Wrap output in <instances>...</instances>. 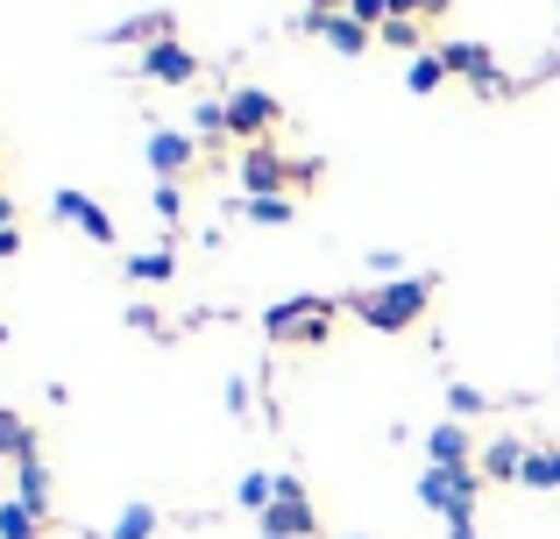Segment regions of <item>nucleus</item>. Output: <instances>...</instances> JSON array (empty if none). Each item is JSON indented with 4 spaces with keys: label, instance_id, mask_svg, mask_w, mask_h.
<instances>
[{
    "label": "nucleus",
    "instance_id": "nucleus-1",
    "mask_svg": "<svg viewBox=\"0 0 560 539\" xmlns=\"http://www.w3.org/2000/svg\"><path fill=\"white\" fill-rule=\"evenodd\" d=\"M425 305H433V277H390V284H376V291H348V313H355L362 327H376V333L419 327Z\"/></svg>",
    "mask_w": 560,
    "mask_h": 539
},
{
    "label": "nucleus",
    "instance_id": "nucleus-2",
    "mask_svg": "<svg viewBox=\"0 0 560 539\" xmlns=\"http://www.w3.org/2000/svg\"><path fill=\"white\" fill-rule=\"evenodd\" d=\"M334 313H341V298H327V291H299V298H284V305L262 313V333H270L277 348H327Z\"/></svg>",
    "mask_w": 560,
    "mask_h": 539
},
{
    "label": "nucleus",
    "instance_id": "nucleus-3",
    "mask_svg": "<svg viewBox=\"0 0 560 539\" xmlns=\"http://www.w3.org/2000/svg\"><path fill=\"white\" fill-rule=\"evenodd\" d=\"M234 178H242V199H291L313 185V164H291V156H277L270 142H256V150L234 164Z\"/></svg>",
    "mask_w": 560,
    "mask_h": 539
},
{
    "label": "nucleus",
    "instance_id": "nucleus-4",
    "mask_svg": "<svg viewBox=\"0 0 560 539\" xmlns=\"http://www.w3.org/2000/svg\"><path fill=\"white\" fill-rule=\"evenodd\" d=\"M476 490H482V469H425L419 476V504H433L440 518H476Z\"/></svg>",
    "mask_w": 560,
    "mask_h": 539
},
{
    "label": "nucleus",
    "instance_id": "nucleus-5",
    "mask_svg": "<svg viewBox=\"0 0 560 539\" xmlns=\"http://www.w3.org/2000/svg\"><path fill=\"white\" fill-rule=\"evenodd\" d=\"M319 532V512L305 497L299 476H277V504L262 512V539H313Z\"/></svg>",
    "mask_w": 560,
    "mask_h": 539
},
{
    "label": "nucleus",
    "instance_id": "nucleus-6",
    "mask_svg": "<svg viewBox=\"0 0 560 539\" xmlns=\"http://www.w3.org/2000/svg\"><path fill=\"white\" fill-rule=\"evenodd\" d=\"M277 121H284V107H277L262 85H234V93H228V136H248V150L270 142Z\"/></svg>",
    "mask_w": 560,
    "mask_h": 539
},
{
    "label": "nucleus",
    "instance_id": "nucleus-7",
    "mask_svg": "<svg viewBox=\"0 0 560 539\" xmlns=\"http://www.w3.org/2000/svg\"><path fill=\"white\" fill-rule=\"evenodd\" d=\"M142 156H150V171H156V178H164V185H178V178H185V171H191V164H199V142H191V136H185V128H171V121H156V128H150V136H142Z\"/></svg>",
    "mask_w": 560,
    "mask_h": 539
},
{
    "label": "nucleus",
    "instance_id": "nucleus-8",
    "mask_svg": "<svg viewBox=\"0 0 560 539\" xmlns=\"http://www.w3.org/2000/svg\"><path fill=\"white\" fill-rule=\"evenodd\" d=\"M136 71L150 85H185V79H199V57H191L178 36H164V43H150V50L136 57Z\"/></svg>",
    "mask_w": 560,
    "mask_h": 539
},
{
    "label": "nucleus",
    "instance_id": "nucleus-9",
    "mask_svg": "<svg viewBox=\"0 0 560 539\" xmlns=\"http://www.w3.org/2000/svg\"><path fill=\"white\" fill-rule=\"evenodd\" d=\"M305 36H319V43H334V50H341V57H362V50H370V28H362L355 22V14H305Z\"/></svg>",
    "mask_w": 560,
    "mask_h": 539
},
{
    "label": "nucleus",
    "instance_id": "nucleus-10",
    "mask_svg": "<svg viewBox=\"0 0 560 539\" xmlns=\"http://www.w3.org/2000/svg\"><path fill=\"white\" fill-rule=\"evenodd\" d=\"M50 207H57V221H71V227H79L85 242H100V249H107V242H114V221H107V213H100V207H93V199H85V192H57Z\"/></svg>",
    "mask_w": 560,
    "mask_h": 539
},
{
    "label": "nucleus",
    "instance_id": "nucleus-11",
    "mask_svg": "<svg viewBox=\"0 0 560 539\" xmlns=\"http://www.w3.org/2000/svg\"><path fill=\"white\" fill-rule=\"evenodd\" d=\"M425 455H433V469H476V447H468L462 419H440V426L425 433Z\"/></svg>",
    "mask_w": 560,
    "mask_h": 539
},
{
    "label": "nucleus",
    "instance_id": "nucleus-12",
    "mask_svg": "<svg viewBox=\"0 0 560 539\" xmlns=\"http://www.w3.org/2000/svg\"><path fill=\"white\" fill-rule=\"evenodd\" d=\"M525 461H533V447H518V441L504 433V441H490V447L476 455V469L490 476V483H518V476H525Z\"/></svg>",
    "mask_w": 560,
    "mask_h": 539
},
{
    "label": "nucleus",
    "instance_id": "nucleus-13",
    "mask_svg": "<svg viewBox=\"0 0 560 539\" xmlns=\"http://www.w3.org/2000/svg\"><path fill=\"white\" fill-rule=\"evenodd\" d=\"M14 497H22V504H36V512L50 518V469H43V455L14 461Z\"/></svg>",
    "mask_w": 560,
    "mask_h": 539
},
{
    "label": "nucleus",
    "instance_id": "nucleus-14",
    "mask_svg": "<svg viewBox=\"0 0 560 539\" xmlns=\"http://www.w3.org/2000/svg\"><path fill=\"white\" fill-rule=\"evenodd\" d=\"M43 526H50V518H43L36 504H22V497H0V539H43Z\"/></svg>",
    "mask_w": 560,
    "mask_h": 539
},
{
    "label": "nucleus",
    "instance_id": "nucleus-15",
    "mask_svg": "<svg viewBox=\"0 0 560 539\" xmlns=\"http://www.w3.org/2000/svg\"><path fill=\"white\" fill-rule=\"evenodd\" d=\"M405 85H411V93H440V85H447V65H440V50H419V57H411V65H405Z\"/></svg>",
    "mask_w": 560,
    "mask_h": 539
},
{
    "label": "nucleus",
    "instance_id": "nucleus-16",
    "mask_svg": "<svg viewBox=\"0 0 560 539\" xmlns=\"http://www.w3.org/2000/svg\"><path fill=\"white\" fill-rule=\"evenodd\" d=\"M0 455H8V461H28V455H36V433H28L22 412H0Z\"/></svg>",
    "mask_w": 560,
    "mask_h": 539
},
{
    "label": "nucleus",
    "instance_id": "nucleus-17",
    "mask_svg": "<svg viewBox=\"0 0 560 539\" xmlns=\"http://www.w3.org/2000/svg\"><path fill=\"white\" fill-rule=\"evenodd\" d=\"M164 36H171V14H142V22L107 28V43H142V50H150V43H164Z\"/></svg>",
    "mask_w": 560,
    "mask_h": 539
},
{
    "label": "nucleus",
    "instance_id": "nucleus-18",
    "mask_svg": "<svg viewBox=\"0 0 560 539\" xmlns=\"http://www.w3.org/2000/svg\"><path fill=\"white\" fill-rule=\"evenodd\" d=\"M128 277H136V284H171V277H178V256H171V249L128 256Z\"/></svg>",
    "mask_w": 560,
    "mask_h": 539
},
{
    "label": "nucleus",
    "instance_id": "nucleus-19",
    "mask_svg": "<svg viewBox=\"0 0 560 539\" xmlns=\"http://www.w3.org/2000/svg\"><path fill=\"white\" fill-rule=\"evenodd\" d=\"M518 483L525 490H560V447H533V461H525Z\"/></svg>",
    "mask_w": 560,
    "mask_h": 539
},
{
    "label": "nucleus",
    "instance_id": "nucleus-20",
    "mask_svg": "<svg viewBox=\"0 0 560 539\" xmlns=\"http://www.w3.org/2000/svg\"><path fill=\"white\" fill-rule=\"evenodd\" d=\"M291 213H299L291 199H242V221H256V227H284Z\"/></svg>",
    "mask_w": 560,
    "mask_h": 539
},
{
    "label": "nucleus",
    "instance_id": "nucleus-21",
    "mask_svg": "<svg viewBox=\"0 0 560 539\" xmlns=\"http://www.w3.org/2000/svg\"><path fill=\"white\" fill-rule=\"evenodd\" d=\"M150 532H156V512H150V504H128V512L114 518L107 539H150Z\"/></svg>",
    "mask_w": 560,
    "mask_h": 539
},
{
    "label": "nucleus",
    "instance_id": "nucleus-22",
    "mask_svg": "<svg viewBox=\"0 0 560 539\" xmlns=\"http://www.w3.org/2000/svg\"><path fill=\"white\" fill-rule=\"evenodd\" d=\"M191 136H228V99H199L191 107Z\"/></svg>",
    "mask_w": 560,
    "mask_h": 539
},
{
    "label": "nucleus",
    "instance_id": "nucleus-23",
    "mask_svg": "<svg viewBox=\"0 0 560 539\" xmlns=\"http://www.w3.org/2000/svg\"><path fill=\"white\" fill-rule=\"evenodd\" d=\"M447 412L454 419H476V412H490V398H482L476 384H447Z\"/></svg>",
    "mask_w": 560,
    "mask_h": 539
},
{
    "label": "nucleus",
    "instance_id": "nucleus-24",
    "mask_svg": "<svg viewBox=\"0 0 560 539\" xmlns=\"http://www.w3.org/2000/svg\"><path fill=\"white\" fill-rule=\"evenodd\" d=\"M376 36L390 43V50H411V57H419V22H405V14H390V22H383Z\"/></svg>",
    "mask_w": 560,
    "mask_h": 539
},
{
    "label": "nucleus",
    "instance_id": "nucleus-25",
    "mask_svg": "<svg viewBox=\"0 0 560 539\" xmlns=\"http://www.w3.org/2000/svg\"><path fill=\"white\" fill-rule=\"evenodd\" d=\"M454 0H390V14H405V22H433V14H447Z\"/></svg>",
    "mask_w": 560,
    "mask_h": 539
},
{
    "label": "nucleus",
    "instance_id": "nucleus-26",
    "mask_svg": "<svg viewBox=\"0 0 560 539\" xmlns=\"http://www.w3.org/2000/svg\"><path fill=\"white\" fill-rule=\"evenodd\" d=\"M348 14H355V22H362V28L376 36V28L390 22V0H348Z\"/></svg>",
    "mask_w": 560,
    "mask_h": 539
},
{
    "label": "nucleus",
    "instance_id": "nucleus-27",
    "mask_svg": "<svg viewBox=\"0 0 560 539\" xmlns=\"http://www.w3.org/2000/svg\"><path fill=\"white\" fill-rule=\"evenodd\" d=\"M150 207H156V221H178V213H185V192H178V185H156Z\"/></svg>",
    "mask_w": 560,
    "mask_h": 539
},
{
    "label": "nucleus",
    "instance_id": "nucleus-28",
    "mask_svg": "<svg viewBox=\"0 0 560 539\" xmlns=\"http://www.w3.org/2000/svg\"><path fill=\"white\" fill-rule=\"evenodd\" d=\"M228 412H234V419L248 412V376H228Z\"/></svg>",
    "mask_w": 560,
    "mask_h": 539
},
{
    "label": "nucleus",
    "instance_id": "nucleus-29",
    "mask_svg": "<svg viewBox=\"0 0 560 539\" xmlns=\"http://www.w3.org/2000/svg\"><path fill=\"white\" fill-rule=\"evenodd\" d=\"M8 256H22V227H0V263Z\"/></svg>",
    "mask_w": 560,
    "mask_h": 539
},
{
    "label": "nucleus",
    "instance_id": "nucleus-30",
    "mask_svg": "<svg viewBox=\"0 0 560 539\" xmlns=\"http://www.w3.org/2000/svg\"><path fill=\"white\" fill-rule=\"evenodd\" d=\"M447 539H476V518H447Z\"/></svg>",
    "mask_w": 560,
    "mask_h": 539
},
{
    "label": "nucleus",
    "instance_id": "nucleus-31",
    "mask_svg": "<svg viewBox=\"0 0 560 539\" xmlns=\"http://www.w3.org/2000/svg\"><path fill=\"white\" fill-rule=\"evenodd\" d=\"M305 14H341V0H305Z\"/></svg>",
    "mask_w": 560,
    "mask_h": 539
},
{
    "label": "nucleus",
    "instance_id": "nucleus-32",
    "mask_svg": "<svg viewBox=\"0 0 560 539\" xmlns=\"http://www.w3.org/2000/svg\"><path fill=\"white\" fill-rule=\"evenodd\" d=\"M0 227H14V199L8 192H0Z\"/></svg>",
    "mask_w": 560,
    "mask_h": 539
},
{
    "label": "nucleus",
    "instance_id": "nucleus-33",
    "mask_svg": "<svg viewBox=\"0 0 560 539\" xmlns=\"http://www.w3.org/2000/svg\"><path fill=\"white\" fill-rule=\"evenodd\" d=\"M355 539H362V532H355Z\"/></svg>",
    "mask_w": 560,
    "mask_h": 539
}]
</instances>
